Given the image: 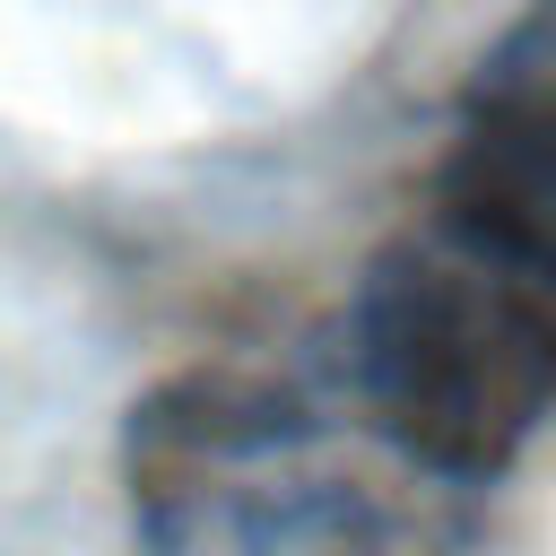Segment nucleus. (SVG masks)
I'll list each match as a JSON object with an SVG mask.
<instances>
[{
	"mask_svg": "<svg viewBox=\"0 0 556 556\" xmlns=\"http://www.w3.org/2000/svg\"><path fill=\"white\" fill-rule=\"evenodd\" d=\"M348 374L400 460L495 478L556 417V278L434 208V226L365 261Z\"/></svg>",
	"mask_w": 556,
	"mask_h": 556,
	"instance_id": "obj_1",
	"label": "nucleus"
},
{
	"mask_svg": "<svg viewBox=\"0 0 556 556\" xmlns=\"http://www.w3.org/2000/svg\"><path fill=\"white\" fill-rule=\"evenodd\" d=\"M443 217L556 278V0H539L530 26L486 61L443 165Z\"/></svg>",
	"mask_w": 556,
	"mask_h": 556,
	"instance_id": "obj_2",
	"label": "nucleus"
}]
</instances>
